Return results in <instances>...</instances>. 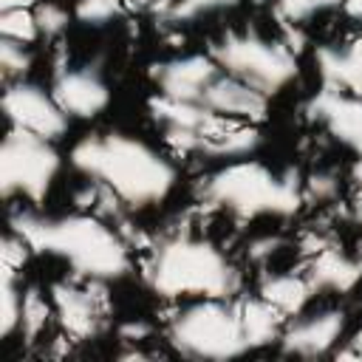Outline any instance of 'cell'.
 <instances>
[{
  "label": "cell",
  "mask_w": 362,
  "mask_h": 362,
  "mask_svg": "<svg viewBox=\"0 0 362 362\" xmlns=\"http://www.w3.org/2000/svg\"><path fill=\"white\" fill-rule=\"evenodd\" d=\"M59 107L74 119H93L110 105V88L90 68H62L54 74L51 85Z\"/></svg>",
  "instance_id": "cell-13"
},
{
  "label": "cell",
  "mask_w": 362,
  "mask_h": 362,
  "mask_svg": "<svg viewBox=\"0 0 362 362\" xmlns=\"http://www.w3.org/2000/svg\"><path fill=\"white\" fill-rule=\"evenodd\" d=\"M342 11H345L351 20L362 23V0H342Z\"/></svg>",
  "instance_id": "cell-33"
},
{
  "label": "cell",
  "mask_w": 362,
  "mask_h": 362,
  "mask_svg": "<svg viewBox=\"0 0 362 362\" xmlns=\"http://www.w3.org/2000/svg\"><path fill=\"white\" fill-rule=\"evenodd\" d=\"M314 59L325 88L362 96V34L345 45H320Z\"/></svg>",
  "instance_id": "cell-16"
},
{
  "label": "cell",
  "mask_w": 362,
  "mask_h": 362,
  "mask_svg": "<svg viewBox=\"0 0 362 362\" xmlns=\"http://www.w3.org/2000/svg\"><path fill=\"white\" fill-rule=\"evenodd\" d=\"M345 314L337 308L314 311V314H297L294 322L283 325L280 334V351L288 356L317 359L337 348V342L345 337Z\"/></svg>",
  "instance_id": "cell-10"
},
{
  "label": "cell",
  "mask_w": 362,
  "mask_h": 362,
  "mask_svg": "<svg viewBox=\"0 0 362 362\" xmlns=\"http://www.w3.org/2000/svg\"><path fill=\"white\" fill-rule=\"evenodd\" d=\"M124 14V0H76L74 6V17L82 25H107L113 20H119Z\"/></svg>",
  "instance_id": "cell-25"
},
{
  "label": "cell",
  "mask_w": 362,
  "mask_h": 362,
  "mask_svg": "<svg viewBox=\"0 0 362 362\" xmlns=\"http://www.w3.org/2000/svg\"><path fill=\"white\" fill-rule=\"evenodd\" d=\"M0 34L3 40H14V42H34L40 34V25H37V17H34V8H6L0 11Z\"/></svg>",
  "instance_id": "cell-24"
},
{
  "label": "cell",
  "mask_w": 362,
  "mask_h": 362,
  "mask_svg": "<svg viewBox=\"0 0 362 362\" xmlns=\"http://www.w3.org/2000/svg\"><path fill=\"white\" fill-rule=\"evenodd\" d=\"M105 283L90 280V286H76L68 280H59L51 286V305L59 328L71 339H90L102 331L105 322Z\"/></svg>",
  "instance_id": "cell-9"
},
{
  "label": "cell",
  "mask_w": 362,
  "mask_h": 362,
  "mask_svg": "<svg viewBox=\"0 0 362 362\" xmlns=\"http://www.w3.org/2000/svg\"><path fill=\"white\" fill-rule=\"evenodd\" d=\"M201 195L206 204L226 209L240 221H252L260 215L291 218L305 201L297 170L274 173L255 158L229 161L215 170L206 178Z\"/></svg>",
  "instance_id": "cell-4"
},
{
  "label": "cell",
  "mask_w": 362,
  "mask_h": 362,
  "mask_svg": "<svg viewBox=\"0 0 362 362\" xmlns=\"http://www.w3.org/2000/svg\"><path fill=\"white\" fill-rule=\"evenodd\" d=\"M303 192L305 198H314V201H331L339 192V178L334 173H311L303 181Z\"/></svg>",
  "instance_id": "cell-28"
},
{
  "label": "cell",
  "mask_w": 362,
  "mask_h": 362,
  "mask_svg": "<svg viewBox=\"0 0 362 362\" xmlns=\"http://www.w3.org/2000/svg\"><path fill=\"white\" fill-rule=\"evenodd\" d=\"M317 3V11H322V8H334V6H339L342 0H314Z\"/></svg>",
  "instance_id": "cell-39"
},
{
  "label": "cell",
  "mask_w": 362,
  "mask_h": 362,
  "mask_svg": "<svg viewBox=\"0 0 362 362\" xmlns=\"http://www.w3.org/2000/svg\"><path fill=\"white\" fill-rule=\"evenodd\" d=\"M209 110H215L223 119L240 122V124H257L269 116V96L260 93L257 88L229 76L221 71V76L206 88L201 99Z\"/></svg>",
  "instance_id": "cell-14"
},
{
  "label": "cell",
  "mask_w": 362,
  "mask_h": 362,
  "mask_svg": "<svg viewBox=\"0 0 362 362\" xmlns=\"http://www.w3.org/2000/svg\"><path fill=\"white\" fill-rule=\"evenodd\" d=\"M54 314V305H51V294L45 297L40 288H25L23 291V317H20V328L25 334V339H37L40 331H45L48 320Z\"/></svg>",
  "instance_id": "cell-22"
},
{
  "label": "cell",
  "mask_w": 362,
  "mask_h": 362,
  "mask_svg": "<svg viewBox=\"0 0 362 362\" xmlns=\"http://www.w3.org/2000/svg\"><path fill=\"white\" fill-rule=\"evenodd\" d=\"M167 342L187 359H232L249 351L238 305L223 297H198L178 308L167 325Z\"/></svg>",
  "instance_id": "cell-5"
},
{
  "label": "cell",
  "mask_w": 362,
  "mask_h": 362,
  "mask_svg": "<svg viewBox=\"0 0 362 362\" xmlns=\"http://www.w3.org/2000/svg\"><path fill=\"white\" fill-rule=\"evenodd\" d=\"M11 232H17L31 252L62 257L82 280H122L130 272V243L110 221L79 209L71 215H37L28 209L11 212Z\"/></svg>",
  "instance_id": "cell-1"
},
{
  "label": "cell",
  "mask_w": 362,
  "mask_h": 362,
  "mask_svg": "<svg viewBox=\"0 0 362 362\" xmlns=\"http://www.w3.org/2000/svg\"><path fill=\"white\" fill-rule=\"evenodd\" d=\"M260 141H263V136H260V130L255 124L235 122L226 130H221L215 136H206L201 141V147H198L195 156H201L206 161H223V164H229V161H240V158L255 156L257 147H260Z\"/></svg>",
  "instance_id": "cell-19"
},
{
  "label": "cell",
  "mask_w": 362,
  "mask_h": 362,
  "mask_svg": "<svg viewBox=\"0 0 362 362\" xmlns=\"http://www.w3.org/2000/svg\"><path fill=\"white\" fill-rule=\"evenodd\" d=\"M305 277L311 280L314 291H337L348 294L362 280V263L351 255H345L339 246H325L322 252L308 257Z\"/></svg>",
  "instance_id": "cell-17"
},
{
  "label": "cell",
  "mask_w": 362,
  "mask_h": 362,
  "mask_svg": "<svg viewBox=\"0 0 362 362\" xmlns=\"http://www.w3.org/2000/svg\"><path fill=\"white\" fill-rule=\"evenodd\" d=\"M255 3H266V0H255ZM274 3H277V0H274Z\"/></svg>",
  "instance_id": "cell-40"
},
{
  "label": "cell",
  "mask_w": 362,
  "mask_h": 362,
  "mask_svg": "<svg viewBox=\"0 0 362 362\" xmlns=\"http://www.w3.org/2000/svg\"><path fill=\"white\" fill-rule=\"evenodd\" d=\"M283 243H286V240H283L280 235H257V238L249 240L246 255H249V260L263 263V260H269L272 255H277V252L283 249Z\"/></svg>",
  "instance_id": "cell-30"
},
{
  "label": "cell",
  "mask_w": 362,
  "mask_h": 362,
  "mask_svg": "<svg viewBox=\"0 0 362 362\" xmlns=\"http://www.w3.org/2000/svg\"><path fill=\"white\" fill-rule=\"evenodd\" d=\"M150 76L158 93L184 102H201L206 88L221 76V65L215 62L212 54H187L156 62Z\"/></svg>",
  "instance_id": "cell-11"
},
{
  "label": "cell",
  "mask_w": 362,
  "mask_h": 362,
  "mask_svg": "<svg viewBox=\"0 0 362 362\" xmlns=\"http://www.w3.org/2000/svg\"><path fill=\"white\" fill-rule=\"evenodd\" d=\"M325 246H331V240H328L322 232H305V235H303V240H300V249H303V255H305V257H311V255L322 252Z\"/></svg>",
  "instance_id": "cell-32"
},
{
  "label": "cell",
  "mask_w": 362,
  "mask_h": 362,
  "mask_svg": "<svg viewBox=\"0 0 362 362\" xmlns=\"http://www.w3.org/2000/svg\"><path fill=\"white\" fill-rule=\"evenodd\" d=\"M235 305H238V314H240V328H243V337H246L249 351L266 348V345H272V342L280 339L286 317L272 303H266L257 294V297H243Z\"/></svg>",
  "instance_id": "cell-18"
},
{
  "label": "cell",
  "mask_w": 362,
  "mask_h": 362,
  "mask_svg": "<svg viewBox=\"0 0 362 362\" xmlns=\"http://www.w3.org/2000/svg\"><path fill=\"white\" fill-rule=\"evenodd\" d=\"M40 0H0V11L6 8H34Z\"/></svg>",
  "instance_id": "cell-34"
},
{
  "label": "cell",
  "mask_w": 362,
  "mask_h": 362,
  "mask_svg": "<svg viewBox=\"0 0 362 362\" xmlns=\"http://www.w3.org/2000/svg\"><path fill=\"white\" fill-rule=\"evenodd\" d=\"M223 74L257 88L266 96H274L297 76V57L286 42L266 40L255 31H229L212 51Z\"/></svg>",
  "instance_id": "cell-6"
},
{
  "label": "cell",
  "mask_w": 362,
  "mask_h": 362,
  "mask_svg": "<svg viewBox=\"0 0 362 362\" xmlns=\"http://www.w3.org/2000/svg\"><path fill=\"white\" fill-rule=\"evenodd\" d=\"M0 68H3V76L17 82L28 74L31 68V54L23 42H14V40H3L0 42Z\"/></svg>",
  "instance_id": "cell-26"
},
{
  "label": "cell",
  "mask_w": 362,
  "mask_h": 362,
  "mask_svg": "<svg viewBox=\"0 0 362 362\" xmlns=\"http://www.w3.org/2000/svg\"><path fill=\"white\" fill-rule=\"evenodd\" d=\"M23 317V291L17 288V272L6 269L0 272V337L8 339L20 328Z\"/></svg>",
  "instance_id": "cell-21"
},
{
  "label": "cell",
  "mask_w": 362,
  "mask_h": 362,
  "mask_svg": "<svg viewBox=\"0 0 362 362\" xmlns=\"http://www.w3.org/2000/svg\"><path fill=\"white\" fill-rule=\"evenodd\" d=\"M238 3H240V0H170V6H167L158 17H161L164 23H170V25H184V23L198 20V17L235 8Z\"/></svg>",
  "instance_id": "cell-23"
},
{
  "label": "cell",
  "mask_w": 362,
  "mask_h": 362,
  "mask_svg": "<svg viewBox=\"0 0 362 362\" xmlns=\"http://www.w3.org/2000/svg\"><path fill=\"white\" fill-rule=\"evenodd\" d=\"M351 218H354V221H362V198H356V201L351 204Z\"/></svg>",
  "instance_id": "cell-38"
},
{
  "label": "cell",
  "mask_w": 362,
  "mask_h": 362,
  "mask_svg": "<svg viewBox=\"0 0 362 362\" xmlns=\"http://www.w3.org/2000/svg\"><path fill=\"white\" fill-rule=\"evenodd\" d=\"M348 345H351V348L356 351V356L362 359V328H359V331H356V334L351 337V342H348Z\"/></svg>",
  "instance_id": "cell-37"
},
{
  "label": "cell",
  "mask_w": 362,
  "mask_h": 362,
  "mask_svg": "<svg viewBox=\"0 0 362 362\" xmlns=\"http://www.w3.org/2000/svg\"><path fill=\"white\" fill-rule=\"evenodd\" d=\"M28 255H31V246L17 232H8L3 238V243H0V260H3L6 269H14V272L23 269L25 260H28Z\"/></svg>",
  "instance_id": "cell-29"
},
{
  "label": "cell",
  "mask_w": 362,
  "mask_h": 362,
  "mask_svg": "<svg viewBox=\"0 0 362 362\" xmlns=\"http://www.w3.org/2000/svg\"><path fill=\"white\" fill-rule=\"evenodd\" d=\"M351 181L362 189V156H356V161L351 164Z\"/></svg>",
  "instance_id": "cell-36"
},
{
  "label": "cell",
  "mask_w": 362,
  "mask_h": 362,
  "mask_svg": "<svg viewBox=\"0 0 362 362\" xmlns=\"http://www.w3.org/2000/svg\"><path fill=\"white\" fill-rule=\"evenodd\" d=\"M71 164L85 178L113 189L127 209L164 201L178 181V170L164 153L124 133H96L79 139L71 150Z\"/></svg>",
  "instance_id": "cell-2"
},
{
  "label": "cell",
  "mask_w": 362,
  "mask_h": 362,
  "mask_svg": "<svg viewBox=\"0 0 362 362\" xmlns=\"http://www.w3.org/2000/svg\"><path fill=\"white\" fill-rule=\"evenodd\" d=\"M3 113L11 127L28 130L34 136H42L48 141H57L68 130V113L59 107L51 90L40 88L37 82H8L3 93Z\"/></svg>",
  "instance_id": "cell-8"
},
{
  "label": "cell",
  "mask_w": 362,
  "mask_h": 362,
  "mask_svg": "<svg viewBox=\"0 0 362 362\" xmlns=\"http://www.w3.org/2000/svg\"><path fill=\"white\" fill-rule=\"evenodd\" d=\"M147 110L164 130H192L201 136H215V133L226 130L229 124H235L232 119H223L215 110H209L204 102L173 99L158 90L147 99Z\"/></svg>",
  "instance_id": "cell-15"
},
{
  "label": "cell",
  "mask_w": 362,
  "mask_h": 362,
  "mask_svg": "<svg viewBox=\"0 0 362 362\" xmlns=\"http://www.w3.org/2000/svg\"><path fill=\"white\" fill-rule=\"evenodd\" d=\"M257 294L272 303L283 317H297L305 311V305L311 303V297L317 294L311 280L305 274H266L257 286Z\"/></svg>",
  "instance_id": "cell-20"
},
{
  "label": "cell",
  "mask_w": 362,
  "mask_h": 362,
  "mask_svg": "<svg viewBox=\"0 0 362 362\" xmlns=\"http://www.w3.org/2000/svg\"><path fill=\"white\" fill-rule=\"evenodd\" d=\"M34 17H37V25H40L42 37H59L71 23V14L54 0H40L34 6Z\"/></svg>",
  "instance_id": "cell-27"
},
{
  "label": "cell",
  "mask_w": 362,
  "mask_h": 362,
  "mask_svg": "<svg viewBox=\"0 0 362 362\" xmlns=\"http://www.w3.org/2000/svg\"><path fill=\"white\" fill-rule=\"evenodd\" d=\"M116 359H150V354H144V351H139V348H124V351H119L116 354Z\"/></svg>",
  "instance_id": "cell-35"
},
{
  "label": "cell",
  "mask_w": 362,
  "mask_h": 362,
  "mask_svg": "<svg viewBox=\"0 0 362 362\" xmlns=\"http://www.w3.org/2000/svg\"><path fill=\"white\" fill-rule=\"evenodd\" d=\"M150 334H153V325L144 322V320H127V322L119 325V339L127 342V345L144 342V339H150Z\"/></svg>",
  "instance_id": "cell-31"
},
{
  "label": "cell",
  "mask_w": 362,
  "mask_h": 362,
  "mask_svg": "<svg viewBox=\"0 0 362 362\" xmlns=\"http://www.w3.org/2000/svg\"><path fill=\"white\" fill-rule=\"evenodd\" d=\"M59 167L62 158L48 139L11 127L0 147V192L3 198L23 195L31 204H42Z\"/></svg>",
  "instance_id": "cell-7"
},
{
  "label": "cell",
  "mask_w": 362,
  "mask_h": 362,
  "mask_svg": "<svg viewBox=\"0 0 362 362\" xmlns=\"http://www.w3.org/2000/svg\"><path fill=\"white\" fill-rule=\"evenodd\" d=\"M305 110L314 122H320L328 130L334 141L362 156V96L322 85V90H317L308 99Z\"/></svg>",
  "instance_id": "cell-12"
},
{
  "label": "cell",
  "mask_w": 362,
  "mask_h": 362,
  "mask_svg": "<svg viewBox=\"0 0 362 362\" xmlns=\"http://www.w3.org/2000/svg\"><path fill=\"white\" fill-rule=\"evenodd\" d=\"M144 280L164 300H229L240 288L235 263L212 240L195 235H167L153 243L144 263Z\"/></svg>",
  "instance_id": "cell-3"
}]
</instances>
